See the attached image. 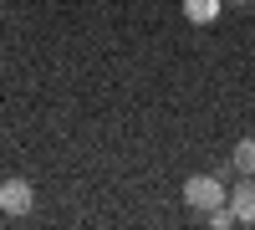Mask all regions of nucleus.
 <instances>
[{
	"label": "nucleus",
	"instance_id": "obj_1",
	"mask_svg": "<svg viewBox=\"0 0 255 230\" xmlns=\"http://www.w3.org/2000/svg\"><path fill=\"white\" fill-rule=\"evenodd\" d=\"M230 200V190L220 184V174H189L184 179V205L194 215H204V210H215V205H225Z\"/></svg>",
	"mask_w": 255,
	"mask_h": 230
},
{
	"label": "nucleus",
	"instance_id": "obj_2",
	"mask_svg": "<svg viewBox=\"0 0 255 230\" xmlns=\"http://www.w3.org/2000/svg\"><path fill=\"white\" fill-rule=\"evenodd\" d=\"M0 210H5V215H31L36 210V190H31V184L26 179H5V184H0Z\"/></svg>",
	"mask_w": 255,
	"mask_h": 230
},
{
	"label": "nucleus",
	"instance_id": "obj_3",
	"mask_svg": "<svg viewBox=\"0 0 255 230\" xmlns=\"http://www.w3.org/2000/svg\"><path fill=\"white\" fill-rule=\"evenodd\" d=\"M230 210L240 225H255V174H240V184L230 190Z\"/></svg>",
	"mask_w": 255,
	"mask_h": 230
},
{
	"label": "nucleus",
	"instance_id": "obj_4",
	"mask_svg": "<svg viewBox=\"0 0 255 230\" xmlns=\"http://www.w3.org/2000/svg\"><path fill=\"white\" fill-rule=\"evenodd\" d=\"M225 10V0H184V15L194 20V26H215Z\"/></svg>",
	"mask_w": 255,
	"mask_h": 230
},
{
	"label": "nucleus",
	"instance_id": "obj_5",
	"mask_svg": "<svg viewBox=\"0 0 255 230\" xmlns=\"http://www.w3.org/2000/svg\"><path fill=\"white\" fill-rule=\"evenodd\" d=\"M230 169H235V174H255V138H240V143H235Z\"/></svg>",
	"mask_w": 255,
	"mask_h": 230
},
{
	"label": "nucleus",
	"instance_id": "obj_6",
	"mask_svg": "<svg viewBox=\"0 0 255 230\" xmlns=\"http://www.w3.org/2000/svg\"><path fill=\"white\" fill-rule=\"evenodd\" d=\"M225 5H250V0H225Z\"/></svg>",
	"mask_w": 255,
	"mask_h": 230
}]
</instances>
